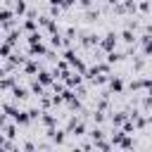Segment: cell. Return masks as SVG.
I'll return each instance as SVG.
<instances>
[{"mask_svg":"<svg viewBox=\"0 0 152 152\" xmlns=\"http://www.w3.org/2000/svg\"><path fill=\"white\" fill-rule=\"evenodd\" d=\"M116 45H119V33H114V31L104 33V36L97 40V48H100L102 52H109V50H114Z\"/></svg>","mask_w":152,"mask_h":152,"instance_id":"1","label":"cell"},{"mask_svg":"<svg viewBox=\"0 0 152 152\" xmlns=\"http://www.w3.org/2000/svg\"><path fill=\"white\" fill-rule=\"evenodd\" d=\"M107 88H109V93H114V95H124V90H126V86H124V78L121 76H107Z\"/></svg>","mask_w":152,"mask_h":152,"instance_id":"2","label":"cell"},{"mask_svg":"<svg viewBox=\"0 0 152 152\" xmlns=\"http://www.w3.org/2000/svg\"><path fill=\"white\" fill-rule=\"evenodd\" d=\"M21 69H24V74H26V76H36V74H38V69H40V64H38V59H36V57H26V59H24V64H21Z\"/></svg>","mask_w":152,"mask_h":152,"instance_id":"3","label":"cell"},{"mask_svg":"<svg viewBox=\"0 0 152 152\" xmlns=\"http://www.w3.org/2000/svg\"><path fill=\"white\" fill-rule=\"evenodd\" d=\"M36 81H38V83H40V86H43V88H48V86H50V83H52V81H55V74H52V71H48V69H43V66H40V69H38V74H36Z\"/></svg>","mask_w":152,"mask_h":152,"instance_id":"4","label":"cell"},{"mask_svg":"<svg viewBox=\"0 0 152 152\" xmlns=\"http://www.w3.org/2000/svg\"><path fill=\"white\" fill-rule=\"evenodd\" d=\"M10 93H12V100H14V102H24V100L28 97V88H24V86H17V83L10 88Z\"/></svg>","mask_w":152,"mask_h":152,"instance_id":"5","label":"cell"},{"mask_svg":"<svg viewBox=\"0 0 152 152\" xmlns=\"http://www.w3.org/2000/svg\"><path fill=\"white\" fill-rule=\"evenodd\" d=\"M10 119H12V121H14L17 126H28V124H31V119H28V114H26L24 109H19V107H17V112H14V114H12Z\"/></svg>","mask_w":152,"mask_h":152,"instance_id":"6","label":"cell"},{"mask_svg":"<svg viewBox=\"0 0 152 152\" xmlns=\"http://www.w3.org/2000/svg\"><path fill=\"white\" fill-rule=\"evenodd\" d=\"M38 121H40L43 126H48V128L57 126V116H55V114H50L48 109H40V116H38Z\"/></svg>","mask_w":152,"mask_h":152,"instance_id":"7","label":"cell"},{"mask_svg":"<svg viewBox=\"0 0 152 152\" xmlns=\"http://www.w3.org/2000/svg\"><path fill=\"white\" fill-rule=\"evenodd\" d=\"M19 28H21V33H31V31H36V28H38V21H36V19H31V17H24V21L19 24Z\"/></svg>","mask_w":152,"mask_h":152,"instance_id":"8","label":"cell"},{"mask_svg":"<svg viewBox=\"0 0 152 152\" xmlns=\"http://www.w3.org/2000/svg\"><path fill=\"white\" fill-rule=\"evenodd\" d=\"M119 38H121L126 45H135V40H138V36H135V31H133V28H124V31L119 33Z\"/></svg>","mask_w":152,"mask_h":152,"instance_id":"9","label":"cell"},{"mask_svg":"<svg viewBox=\"0 0 152 152\" xmlns=\"http://www.w3.org/2000/svg\"><path fill=\"white\" fill-rule=\"evenodd\" d=\"M126 116H128L126 112H114V114L109 116V121H112V126H114V128H119V126L126 121Z\"/></svg>","mask_w":152,"mask_h":152,"instance_id":"10","label":"cell"},{"mask_svg":"<svg viewBox=\"0 0 152 152\" xmlns=\"http://www.w3.org/2000/svg\"><path fill=\"white\" fill-rule=\"evenodd\" d=\"M28 93H31V95H36V97H40V95L45 93V88H43L36 78H31V88H28Z\"/></svg>","mask_w":152,"mask_h":152,"instance_id":"11","label":"cell"},{"mask_svg":"<svg viewBox=\"0 0 152 152\" xmlns=\"http://www.w3.org/2000/svg\"><path fill=\"white\" fill-rule=\"evenodd\" d=\"M71 135H86V124L81 121V119H76V124L71 126V131H69Z\"/></svg>","mask_w":152,"mask_h":152,"instance_id":"12","label":"cell"},{"mask_svg":"<svg viewBox=\"0 0 152 152\" xmlns=\"http://www.w3.org/2000/svg\"><path fill=\"white\" fill-rule=\"evenodd\" d=\"M2 133H5V138H10V140L17 138V124H14V121H12V124H5V126H2Z\"/></svg>","mask_w":152,"mask_h":152,"instance_id":"13","label":"cell"},{"mask_svg":"<svg viewBox=\"0 0 152 152\" xmlns=\"http://www.w3.org/2000/svg\"><path fill=\"white\" fill-rule=\"evenodd\" d=\"M88 135H90V140H100V138H104L107 133H104L100 126H95V128H90V133H88Z\"/></svg>","mask_w":152,"mask_h":152,"instance_id":"14","label":"cell"},{"mask_svg":"<svg viewBox=\"0 0 152 152\" xmlns=\"http://www.w3.org/2000/svg\"><path fill=\"white\" fill-rule=\"evenodd\" d=\"M12 50H14V45H10L7 40H5V43H0V57H5V59H7Z\"/></svg>","mask_w":152,"mask_h":152,"instance_id":"15","label":"cell"},{"mask_svg":"<svg viewBox=\"0 0 152 152\" xmlns=\"http://www.w3.org/2000/svg\"><path fill=\"white\" fill-rule=\"evenodd\" d=\"M12 17H14V12H12L10 7H0V24L7 21V19H12Z\"/></svg>","mask_w":152,"mask_h":152,"instance_id":"16","label":"cell"},{"mask_svg":"<svg viewBox=\"0 0 152 152\" xmlns=\"http://www.w3.org/2000/svg\"><path fill=\"white\" fill-rule=\"evenodd\" d=\"M97 17H100V12H97V10H90V12H86V19H88V21H93V19H97Z\"/></svg>","mask_w":152,"mask_h":152,"instance_id":"17","label":"cell"},{"mask_svg":"<svg viewBox=\"0 0 152 152\" xmlns=\"http://www.w3.org/2000/svg\"><path fill=\"white\" fill-rule=\"evenodd\" d=\"M74 2H78V5L83 7V10H88V7L93 5V0H74Z\"/></svg>","mask_w":152,"mask_h":152,"instance_id":"18","label":"cell"},{"mask_svg":"<svg viewBox=\"0 0 152 152\" xmlns=\"http://www.w3.org/2000/svg\"><path fill=\"white\" fill-rule=\"evenodd\" d=\"M5 124H7V114L0 109V131H2V126H5Z\"/></svg>","mask_w":152,"mask_h":152,"instance_id":"19","label":"cell"}]
</instances>
